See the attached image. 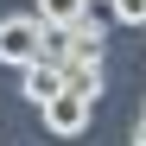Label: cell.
Instances as JSON below:
<instances>
[{
    "label": "cell",
    "mask_w": 146,
    "mask_h": 146,
    "mask_svg": "<svg viewBox=\"0 0 146 146\" xmlns=\"http://www.w3.org/2000/svg\"><path fill=\"white\" fill-rule=\"evenodd\" d=\"M38 114H44V133H57V140H76L83 127H89V114H95V102H89V95L83 89H57L51 95V102H38Z\"/></svg>",
    "instance_id": "obj_1"
},
{
    "label": "cell",
    "mask_w": 146,
    "mask_h": 146,
    "mask_svg": "<svg viewBox=\"0 0 146 146\" xmlns=\"http://www.w3.org/2000/svg\"><path fill=\"white\" fill-rule=\"evenodd\" d=\"M108 19H121V26L146 32V0H108Z\"/></svg>",
    "instance_id": "obj_5"
},
{
    "label": "cell",
    "mask_w": 146,
    "mask_h": 146,
    "mask_svg": "<svg viewBox=\"0 0 146 146\" xmlns=\"http://www.w3.org/2000/svg\"><path fill=\"white\" fill-rule=\"evenodd\" d=\"M102 7H108V0H102Z\"/></svg>",
    "instance_id": "obj_7"
},
{
    "label": "cell",
    "mask_w": 146,
    "mask_h": 146,
    "mask_svg": "<svg viewBox=\"0 0 146 146\" xmlns=\"http://www.w3.org/2000/svg\"><path fill=\"white\" fill-rule=\"evenodd\" d=\"M83 7H89V0H32V13H38V19H51V26H70Z\"/></svg>",
    "instance_id": "obj_4"
},
{
    "label": "cell",
    "mask_w": 146,
    "mask_h": 146,
    "mask_svg": "<svg viewBox=\"0 0 146 146\" xmlns=\"http://www.w3.org/2000/svg\"><path fill=\"white\" fill-rule=\"evenodd\" d=\"M64 89V64H51V57H32V64H19V95L38 108V102H51V95Z\"/></svg>",
    "instance_id": "obj_3"
},
{
    "label": "cell",
    "mask_w": 146,
    "mask_h": 146,
    "mask_svg": "<svg viewBox=\"0 0 146 146\" xmlns=\"http://www.w3.org/2000/svg\"><path fill=\"white\" fill-rule=\"evenodd\" d=\"M133 146H146V102H140V121H133Z\"/></svg>",
    "instance_id": "obj_6"
},
{
    "label": "cell",
    "mask_w": 146,
    "mask_h": 146,
    "mask_svg": "<svg viewBox=\"0 0 146 146\" xmlns=\"http://www.w3.org/2000/svg\"><path fill=\"white\" fill-rule=\"evenodd\" d=\"M38 26H44V19L38 13H7V19H0V64H32L38 57Z\"/></svg>",
    "instance_id": "obj_2"
}]
</instances>
